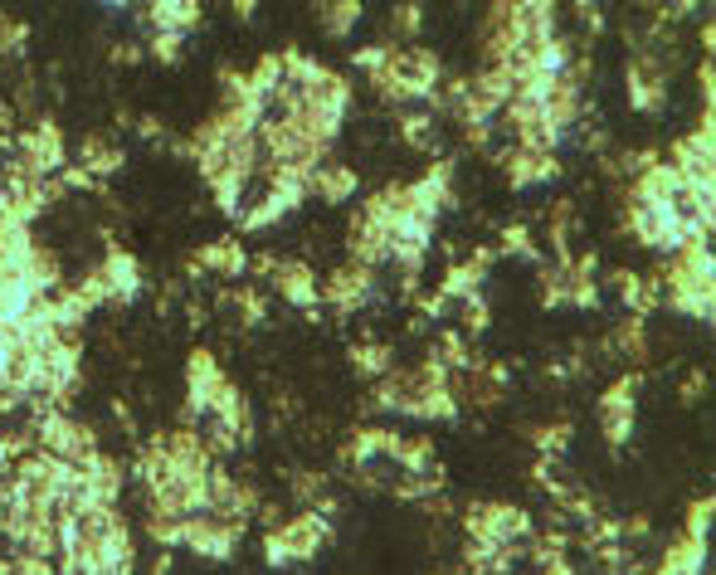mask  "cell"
Wrapping results in <instances>:
<instances>
[{"instance_id":"obj_1","label":"cell","mask_w":716,"mask_h":575,"mask_svg":"<svg viewBox=\"0 0 716 575\" xmlns=\"http://www.w3.org/2000/svg\"><path fill=\"white\" fill-rule=\"evenodd\" d=\"M332 537V522L327 517H317V512H302L293 522H283V527H273L264 537V561L268 566H298V561H312L322 546Z\"/></svg>"},{"instance_id":"obj_2","label":"cell","mask_w":716,"mask_h":575,"mask_svg":"<svg viewBox=\"0 0 716 575\" xmlns=\"http://www.w3.org/2000/svg\"><path fill=\"white\" fill-rule=\"evenodd\" d=\"M15 156L25 161L30 176L49 181V176H59L64 161H69V152H64V132H59L49 117H39L35 127H25V132L15 137Z\"/></svg>"},{"instance_id":"obj_3","label":"cell","mask_w":716,"mask_h":575,"mask_svg":"<svg viewBox=\"0 0 716 575\" xmlns=\"http://www.w3.org/2000/svg\"><path fill=\"white\" fill-rule=\"evenodd\" d=\"M244 517H215V512H190L186 517V546L190 551H200V556H215V561H225L234 556V546L244 537Z\"/></svg>"},{"instance_id":"obj_4","label":"cell","mask_w":716,"mask_h":575,"mask_svg":"<svg viewBox=\"0 0 716 575\" xmlns=\"http://www.w3.org/2000/svg\"><path fill=\"white\" fill-rule=\"evenodd\" d=\"M634 395H639V376L629 371V376H619V381L609 385L600 400V429L614 449L634 434Z\"/></svg>"},{"instance_id":"obj_5","label":"cell","mask_w":716,"mask_h":575,"mask_svg":"<svg viewBox=\"0 0 716 575\" xmlns=\"http://www.w3.org/2000/svg\"><path fill=\"white\" fill-rule=\"evenodd\" d=\"M371 293H376V269L341 264V269L327 278V288H322L317 298H322V303H332L337 312H356L361 303H371Z\"/></svg>"},{"instance_id":"obj_6","label":"cell","mask_w":716,"mask_h":575,"mask_svg":"<svg viewBox=\"0 0 716 575\" xmlns=\"http://www.w3.org/2000/svg\"><path fill=\"white\" fill-rule=\"evenodd\" d=\"M220 366H215V356L210 351H190L186 361V385H190V400H186V429L195 420H205V410H210V400H215V390H220Z\"/></svg>"},{"instance_id":"obj_7","label":"cell","mask_w":716,"mask_h":575,"mask_svg":"<svg viewBox=\"0 0 716 575\" xmlns=\"http://www.w3.org/2000/svg\"><path fill=\"white\" fill-rule=\"evenodd\" d=\"M273 288L283 293V303H293L298 312H317V283H312V269L298 264V259H278L273 264Z\"/></svg>"},{"instance_id":"obj_8","label":"cell","mask_w":716,"mask_h":575,"mask_svg":"<svg viewBox=\"0 0 716 575\" xmlns=\"http://www.w3.org/2000/svg\"><path fill=\"white\" fill-rule=\"evenodd\" d=\"M492 259H497V249H473V254H468V264H449V273H444V288H439V293H444L449 303H453V298H458V303H463V298H473V293L483 288V278H488Z\"/></svg>"},{"instance_id":"obj_9","label":"cell","mask_w":716,"mask_h":575,"mask_svg":"<svg viewBox=\"0 0 716 575\" xmlns=\"http://www.w3.org/2000/svg\"><path fill=\"white\" fill-rule=\"evenodd\" d=\"M663 64L658 59H634V69H629V98H634V108L639 113H658L663 108Z\"/></svg>"},{"instance_id":"obj_10","label":"cell","mask_w":716,"mask_h":575,"mask_svg":"<svg viewBox=\"0 0 716 575\" xmlns=\"http://www.w3.org/2000/svg\"><path fill=\"white\" fill-rule=\"evenodd\" d=\"M137 15L156 25V35H190V25H200V5H181V0H156V5H142Z\"/></svg>"},{"instance_id":"obj_11","label":"cell","mask_w":716,"mask_h":575,"mask_svg":"<svg viewBox=\"0 0 716 575\" xmlns=\"http://www.w3.org/2000/svg\"><path fill=\"white\" fill-rule=\"evenodd\" d=\"M502 166H507V181H512V186H541V181H551V176L561 171L556 156H536V152H522V147L507 156Z\"/></svg>"},{"instance_id":"obj_12","label":"cell","mask_w":716,"mask_h":575,"mask_svg":"<svg viewBox=\"0 0 716 575\" xmlns=\"http://www.w3.org/2000/svg\"><path fill=\"white\" fill-rule=\"evenodd\" d=\"M195 259H200V269L205 273H225V278L249 273V254H244V244H239V239H215V244H205Z\"/></svg>"},{"instance_id":"obj_13","label":"cell","mask_w":716,"mask_h":575,"mask_svg":"<svg viewBox=\"0 0 716 575\" xmlns=\"http://www.w3.org/2000/svg\"><path fill=\"white\" fill-rule=\"evenodd\" d=\"M98 269H103L108 288H113V303H132V298L142 293V269H137L132 254H108Z\"/></svg>"},{"instance_id":"obj_14","label":"cell","mask_w":716,"mask_h":575,"mask_svg":"<svg viewBox=\"0 0 716 575\" xmlns=\"http://www.w3.org/2000/svg\"><path fill=\"white\" fill-rule=\"evenodd\" d=\"M215 307H220V317L239 322V327H254V322H264L268 317L264 293H254V288H229V293L215 298Z\"/></svg>"},{"instance_id":"obj_15","label":"cell","mask_w":716,"mask_h":575,"mask_svg":"<svg viewBox=\"0 0 716 575\" xmlns=\"http://www.w3.org/2000/svg\"><path fill=\"white\" fill-rule=\"evenodd\" d=\"M356 171L351 166H332V161H322L317 171H312V195H322L327 205H341V200H351L356 195Z\"/></svg>"},{"instance_id":"obj_16","label":"cell","mask_w":716,"mask_h":575,"mask_svg":"<svg viewBox=\"0 0 716 575\" xmlns=\"http://www.w3.org/2000/svg\"><path fill=\"white\" fill-rule=\"evenodd\" d=\"M702 566H707V541L678 537L668 551H663V566H658V575H702Z\"/></svg>"},{"instance_id":"obj_17","label":"cell","mask_w":716,"mask_h":575,"mask_svg":"<svg viewBox=\"0 0 716 575\" xmlns=\"http://www.w3.org/2000/svg\"><path fill=\"white\" fill-rule=\"evenodd\" d=\"M78 161H83V171L88 176H98V181H108L113 171H122V147L117 142H108V137H88L83 147H78Z\"/></svg>"},{"instance_id":"obj_18","label":"cell","mask_w":716,"mask_h":575,"mask_svg":"<svg viewBox=\"0 0 716 575\" xmlns=\"http://www.w3.org/2000/svg\"><path fill=\"white\" fill-rule=\"evenodd\" d=\"M351 366L361 371V376H371V381H380L390 366H395V356H390V342H376V337H366V342H351Z\"/></svg>"},{"instance_id":"obj_19","label":"cell","mask_w":716,"mask_h":575,"mask_svg":"<svg viewBox=\"0 0 716 575\" xmlns=\"http://www.w3.org/2000/svg\"><path fill=\"white\" fill-rule=\"evenodd\" d=\"M59 259L49 254V249H30V259H25V283H30V293H54L59 288Z\"/></svg>"},{"instance_id":"obj_20","label":"cell","mask_w":716,"mask_h":575,"mask_svg":"<svg viewBox=\"0 0 716 575\" xmlns=\"http://www.w3.org/2000/svg\"><path fill=\"white\" fill-rule=\"evenodd\" d=\"M609 351H619V356H629V361H643V356H648V327H643V317H634V312H629V317L614 327Z\"/></svg>"},{"instance_id":"obj_21","label":"cell","mask_w":716,"mask_h":575,"mask_svg":"<svg viewBox=\"0 0 716 575\" xmlns=\"http://www.w3.org/2000/svg\"><path fill=\"white\" fill-rule=\"evenodd\" d=\"M410 415H424V420H458V400L449 395V385H444V390H419Z\"/></svg>"},{"instance_id":"obj_22","label":"cell","mask_w":716,"mask_h":575,"mask_svg":"<svg viewBox=\"0 0 716 575\" xmlns=\"http://www.w3.org/2000/svg\"><path fill=\"white\" fill-rule=\"evenodd\" d=\"M147 537L156 541L161 551L186 546V517H156V512H147Z\"/></svg>"},{"instance_id":"obj_23","label":"cell","mask_w":716,"mask_h":575,"mask_svg":"<svg viewBox=\"0 0 716 575\" xmlns=\"http://www.w3.org/2000/svg\"><path fill=\"white\" fill-rule=\"evenodd\" d=\"M317 15H322V30L332 39H341L356 20H361V5L356 0H341V5H317Z\"/></svg>"},{"instance_id":"obj_24","label":"cell","mask_w":716,"mask_h":575,"mask_svg":"<svg viewBox=\"0 0 716 575\" xmlns=\"http://www.w3.org/2000/svg\"><path fill=\"white\" fill-rule=\"evenodd\" d=\"M531 439H536V449H541V459H561L570 449V420H556V424H541V429H531Z\"/></svg>"},{"instance_id":"obj_25","label":"cell","mask_w":716,"mask_h":575,"mask_svg":"<svg viewBox=\"0 0 716 575\" xmlns=\"http://www.w3.org/2000/svg\"><path fill=\"white\" fill-rule=\"evenodd\" d=\"M400 132H405V142H410L415 152H434V122H429V108L400 117Z\"/></svg>"},{"instance_id":"obj_26","label":"cell","mask_w":716,"mask_h":575,"mask_svg":"<svg viewBox=\"0 0 716 575\" xmlns=\"http://www.w3.org/2000/svg\"><path fill=\"white\" fill-rule=\"evenodd\" d=\"M395 463H400L405 473H424V468L434 463V444H429V439H400V444H395Z\"/></svg>"},{"instance_id":"obj_27","label":"cell","mask_w":716,"mask_h":575,"mask_svg":"<svg viewBox=\"0 0 716 575\" xmlns=\"http://www.w3.org/2000/svg\"><path fill=\"white\" fill-rule=\"evenodd\" d=\"M74 293L83 298V307H88V312H93V307H103V303H113V288H108V278H103V269L83 273V283H78Z\"/></svg>"},{"instance_id":"obj_28","label":"cell","mask_w":716,"mask_h":575,"mask_svg":"<svg viewBox=\"0 0 716 575\" xmlns=\"http://www.w3.org/2000/svg\"><path fill=\"white\" fill-rule=\"evenodd\" d=\"M502 254H517V259H527V264H541V254H536V244H531L527 225H507V230H502Z\"/></svg>"},{"instance_id":"obj_29","label":"cell","mask_w":716,"mask_h":575,"mask_svg":"<svg viewBox=\"0 0 716 575\" xmlns=\"http://www.w3.org/2000/svg\"><path fill=\"white\" fill-rule=\"evenodd\" d=\"M181 44H186V35H156V30H151L147 54L156 59V64H176V59H181Z\"/></svg>"},{"instance_id":"obj_30","label":"cell","mask_w":716,"mask_h":575,"mask_svg":"<svg viewBox=\"0 0 716 575\" xmlns=\"http://www.w3.org/2000/svg\"><path fill=\"white\" fill-rule=\"evenodd\" d=\"M712 512H716V502H712V498H697V502H692V507H687V532H682V537L707 541V527H712Z\"/></svg>"},{"instance_id":"obj_31","label":"cell","mask_w":716,"mask_h":575,"mask_svg":"<svg viewBox=\"0 0 716 575\" xmlns=\"http://www.w3.org/2000/svg\"><path fill=\"white\" fill-rule=\"evenodd\" d=\"M488 322H492V312H488V303H483V293H473V298H463V327L478 337V332H488Z\"/></svg>"},{"instance_id":"obj_32","label":"cell","mask_w":716,"mask_h":575,"mask_svg":"<svg viewBox=\"0 0 716 575\" xmlns=\"http://www.w3.org/2000/svg\"><path fill=\"white\" fill-rule=\"evenodd\" d=\"M385 59H390V44H366V49H356V54H351V69L380 74V69H385Z\"/></svg>"},{"instance_id":"obj_33","label":"cell","mask_w":716,"mask_h":575,"mask_svg":"<svg viewBox=\"0 0 716 575\" xmlns=\"http://www.w3.org/2000/svg\"><path fill=\"white\" fill-rule=\"evenodd\" d=\"M419 20H424V10H419V5H395V15H390V25H395V35L400 39H415Z\"/></svg>"},{"instance_id":"obj_34","label":"cell","mask_w":716,"mask_h":575,"mask_svg":"<svg viewBox=\"0 0 716 575\" xmlns=\"http://www.w3.org/2000/svg\"><path fill=\"white\" fill-rule=\"evenodd\" d=\"M570 303L575 307H600V283H595L590 273H580V278H575V288H570Z\"/></svg>"},{"instance_id":"obj_35","label":"cell","mask_w":716,"mask_h":575,"mask_svg":"<svg viewBox=\"0 0 716 575\" xmlns=\"http://www.w3.org/2000/svg\"><path fill=\"white\" fill-rule=\"evenodd\" d=\"M293 498H298V502H317V498H322V473H293Z\"/></svg>"},{"instance_id":"obj_36","label":"cell","mask_w":716,"mask_h":575,"mask_svg":"<svg viewBox=\"0 0 716 575\" xmlns=\"http://www.w3.org/2000/svg\"><path fill=\"white\" fill-rule=\"evenodd\" d=\"M59 181H64V191H98V176H88L83 166H64Z\"/></svg>"},{"instance_id":"obj_37","label":"cell","mask_w":716,"mask_h":575,"mask_svg":"<svg viewBox=\"0 0 716 575\" xmlns=\"http://www.w3.org/2000/svg\"><path fill=\"white\" fill-rule=\"evenodd\" d=\"M702 390H707V376H702V371H692V376L682 381V400H687V405H697V400H702Z\"/></svg>"},{"instance_id":"obj_38","label":"cell","mask_w":716,"mask_h":575,"mask_svg":"<svg viewBox=\"0 0 716 575\" xmlns=\"http://www.w3.org/2000/svg\"><path fill=\"white\" fill-rule=\"evenodd\" d=\"M147 54V44H113V64H137Z\"/></svg>"},{"instance_id":"obj_39","label":"cell","mask_w":716,"mask_h":575,"mask_svg":"<svg viewBox=\"0 0 716 575\" xmlns=\"http://www.w3.org/2000/svg\"><path fill=\"white\" fill-rule=\"evenodd\" d=\"M137 132H142V137H156V142H161V137H166V132H161V122H156V117H137Z\"/></svg>"},{"instance_id":"obj_40","label":"cell","mask_w":716,"mask_h":575,"mask_svg":"<svg viewBox=\"0 0 716 575\" xmlns=\"http://www.w3.org/2000/svg\"><path fill=\"white\" fill-rule=\"evenodd\" d=\"M712 88H716V74H712V64H702V98H707V108H712Z\"/></svg>"},{"instance_id":"obj_41","label":"cell","mask_w":716,"mask_h":575,"mask_svg":"<svg viewBox=\"0 0 716 575\" xmlns=\"http://www.w3.org/2000/svg\"><path fill=\"white\" fill-rule=\"evenodd\" d=\"M151 575H171V551H161V556L151 561Z\"/></svg>"},{"instance_id":"obj_42","label":"cell","mask_w":716,"mask_h":575,"mask_svg":"<svg viewBox=\"0 0 716 575\" xmlns=\"http://www.w3.org/2000/svg\"><path fill=\"white\" fill-rule=\"evenodd\" d=\"M205 317H210V312H205V307H195V303L186 307V322H190V327H200V322H205Z\"/></svg>"},{"instance_id":"obj_43","label":"cell","mask_w":716,"mask_h":575,"mask_svg":"<svg viewBox=\"0 0 716 575\" xmlns=\"http://www.w3.org/2000/svg\"><path fill=\"white\" fill-rule=\"evenodd\" d=\"M434 575H478V571H468V566H463V571H434Z\"/></svg>"},{"instance_id":"obj_44","label":"cell","mask_w":716,"mask_h":575,"mask_svg":"<svg viewBox=\"0 0 716 575\" xmlns=\"http://www.w3.org/2000/svg\"><path fill=\"white\" fill-rule=\"evenodd\" d=\"M0 575H5V561H0Z\"/></svg>"},{"instance_id":"obj_45","label":"cell","mask_w":716,"mask_h":575,"mask_svg":"<svg viewBox=\"0 0 716 575\" xmlns=\"http://www.w3.org/2000/svg\"><path fill=\"white\" fill-rule=\"evenodd\" d=\"M634 575H648V571H634Z\"/></svg>"}]
</instances>
